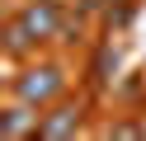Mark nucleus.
Here are the masks:
<instances>
[{
    "mask_svg": "<svg viewBox=\"0 0 146 141\" xmlns=\"http://www.w3.org/2000/svg\"><path fill=\"white\" fill-rule=\"evenodd\" d=\"M61 85H66V75H61L57 66H29V71L14 80V94H19L24 103L38 108V103H52V99H57Z\"/></svg>",
    "mask_w": 146,
    "mask_h": 141,
    "instance_id": "obj_1",
    "label": "nucleus"
},
{
    "mask_svg": "<svg viewBox=\"0 0 146 141\" xmlns=\"http://www.w3.org/2000/svg\"><path fill=\"white\" fill-rule=\"evenodd\" d=\"M38 127H42V118L33 113V103H24V99L0 113V136H38Z\"/></svg>",
    "mask_w": 146,
    "mask_h": 141,
    "instance_id": "obj_2",
    "label": "nucleus"
},
{
    "mask_svg": "<svg viewBox=\"0 0 146 141\" xmlns=\"http://www.w3.org/2000/svg\"><path fill=\"white\" fill-rule=\"evenodd\" d=\"M19 19L33 28V38H52V33L61 28V9H57V0H33V5L19 9Z\"/></svg>",
    "mask_w": 146,
    "mask_h": 141,
    "instance_id": "obj_3",
    "label": "nucleus"
},
{
    "mask_svg": "<svg viewBox=\"0 0 146 141\" xmlns=\"http://www.w3.org/2000/svg\"><path fill=\"white\" fill-rule=\"evenodd\" d=\"M80 132V108H57L52 118H42V127H38V136H76Z\"/></svg>",
    "mask_w": 146,
    "mask_h": 141,
    "instance_id": "obj_4",
    "label": "nucleus"
},
{
    "mask_svg": "<svg viewBox=\"0 0 146 141\" xmlns=\"http://www.w3.org/2000/svg\"><path fill=\"white\" fill-rule=\"evenodd\" d=\"M33 42H42V38H33V28L24 24L19 14H14L10 24H5V52H10V56H24V52H29Z\"/></svg>",
    "mask_w": 146,
    "mask_h": 141,
    "instance_id": "obj_5",
    "label": "nucleus"
},
{
    "mask_svg": "<svg viewBox=\"0 0 146 141\" xmlns=\"http://www.w3.org/2000/svg\"><path fill=\"white\" fill-rule=\"evenodd\" d=\"M118 66V52L113 47H104V52H99V61H94V80H108V71H113Z\"/></svg>",
    "mask_w": 146,
    "mask_h": 141,
    "instance_id": "obj_6",
    "label": "nucleus"
},
{
    "mask_svg": "<svg viewBox=\"0 0 146 141\" xmlns=\"http://www.w3.org/2000/svg\"><path fill=\"white\" fill-rule=\"evenodd\" d=\"M57 38H61V42H76V38H80V24H61Z\"/></svg>",
    "mask_w": 146,
    "mask_h": 141,
    "instance_id": "obj_7",
    "label": "nucleus"
}]
</instances>
